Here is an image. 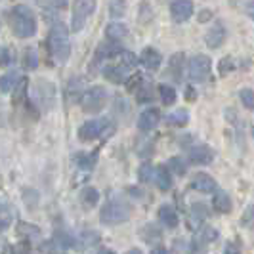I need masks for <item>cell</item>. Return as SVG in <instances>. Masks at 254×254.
I'll use <instances>...</instances> for the list:
<instances>
[{"instance_id":"33","label":"cell","mask_w":254,"mask_h":254,"mask_svg":"<svg viewBox=\"0 0 254 254\" xmlns=\"http://www.w3.org/2000/svg\"><path fill=\"white\" fill-rule=\"evenodd\" d=\"M27 86H29V80L21 76L19 84H17V86L13 88V98H12L13 105H19V103L25 102V98H27Z\"/></svg>"},{"instance_id":"12","label":"cell","mask_w":254,"mask_h":254,"mask_svg":"<svg viewBox=\"0 0 254 254\" xmlns=\"http://www.w3.org/2000/svg\"><path fill=\"white\" fill-rule=\"evenodd\" d=\"M204 40H206V46H208V48H212V50L220 48V46L224 44V40H226V27H224V23H222V21H216L214 25L208 29Z\"/></svg>"},{"instance_id":"10","label":"cell","mask_w":254,"mask_h":254,"mask_svg":"<svg viewBox=\"0 0 254 254\" xmlns=\"http://www.w3.org/2000/svg\"><path fill=\"white\" fill-rule=\"evenodd\" d=\"M170 15L176 23H184L193 15V2L191 0H174L170 4Z\"/></svg>"},{"instance_id":"17","label":"cell","mask_w":254,"mask_h":254,"mask_svg":"<svg viewBox=\"0 0 254 254\" xmlns=\"http://www.w3.org/2000/svg\"><path fill=\"white\" fill-rule=\"evenodd\" d=\"M140 62L145 65V69H149V71H157V69L161 67V64H163V56L155 50V48L147 46V48H143V52H141Z\"/></svg>"},{"instance_id":"26","label":"cell","mask_w":254,"mask_h":254,"mask_svg":"<svg viewBox=\"0 0 254 254\" xmlns=\"http://www.w3.org/2000/svg\"><path fill=\"white\" fill-rule=\"evenodd\" d=\"M19 80H21V76L17 71H10V73H6V75L2 76V80H0V88L4 94H8V92H12L17 84H19Z\"/></svg>"},{"instance_id":"16","label":"cell","mask_w":254,"mask_h":254,"mask_svg":"<svg viewBox=\"0 0 254 254\" xmlns=\"http://www.w3.org/2000/svg\"><path fill=\"white\" fill-rule=\"evenodd\" d=\"M159 222H161L163 226H166L168 229L178 228L180 220H178L176 208H174L172 204H161V208H159Z\"/></svg>"},{"instance_id":"46","label":"cell","mask_w":254,"mask_h":254,"mask_svg":"<svg viewBox=\"0 0 254 254\" xmlns=\"http://www.w3.org/2000/svg\"><path fill=\"white\" fill-rule=\"evenodd\" d=\"M245 12H247V15L254 21V0H249V2L245 4Z\"/></svg>"},{"instance_id":"1","label":"cell","mask_w":254,"mask_h":254,"mask_svg":"<svg viewBox=\"0 0 254 254\" xmlns=\"http://www.w3.org/2000/svg\"><path fill=\"white\" fill-rule=\"evenodd\" d=\"M8 21H10L12 33L17 38H31L37 33V17L33 10L25 4L13 6L8 13Z\"/></svg>"},{"instance_id":"38","label":"cell","mask_w":254,"mask_h":254,"mask_svg":"<svg viewBox=\"0 0 254 254\" xmlns=\"http://www.w3.org/2000/svg\"><path fill=\"white\" fill-rule=\"evenodd\" d=\"M127 12V2L125 0H111V4H109V13L113 15V17H121V15H125Z\"/></svg>"},{"instance_id":"45","label":"cell","mask_w":254,"mask_h":254,"mask_svg":"<svg viewBox=\"0 0 254 254\" xmlns=\"http://www.w3.org/2000/svg\"><path fill=\"white\" fill-rule=\"evenodd\" d=\"M13 60H15V58H13L12 50L4 46V48H2V65H10V64H13Z\"/></svg>"},{"instance_id":"3","label":"cell","mask_w":254,"mask_h":254,"mask_svg":"<svg viewBox=\"0 0 254 254\" xmlns=\"http://www.w3.org/2000/svg\"><path fill=\"white\" fill-rule=\"evenodd\" d=\"M100 220L105 226H117L130 220V204L125 199H111L103 204Z\"/></svg>"},{"instance_id":"37","label":"cell","mask_w":254,"mask_h":254,"mask_svg":"<svg viewBox=\"0 0 254 254\" xmlns=\"http://www.w3.org/2000/svg\"><path fill=\"white\" fill-rule=\"evenodd\" d=\"M23 65H25V69H37L38 58H37V52L33 50V48H27L23 52Z\"/></svg>"},{"instance_id":"49","label":"cell","mask_w":254,"mask_h":254,"mask_svg":"<svg viewBox=\"0 0 254 254\" xmlns=\"http://www.w3.org/2000/svg\"><path fill=\"white\" fill-rule=\"evenodd\" d=\"M188 100H193V88L190 86V90H188Z\"/></svg>"},{"instance_id":"22","label":"cell","mask_w":254,"mask_h":254,"mask_svg":"<svg viewBox=\"0 0 254 254\" xmlns=\"http://www.w3.org/2000/svg\"><path fill=\"white\" fill-rule=\"evenodd\" d=\"M170 168L168 165L166 166H159L157 168V178H155V184H157V188L161 191H168L172 188V178H170V172H168Z\"/></svg>"},{"instance_id":"41","label":"cell","mask_w":254,"mask_h":254,"mask_svg":"<svg viewBox=\"0 0 254 254\" xmlns=\"http://www.w3.org/2000/svg\"><path fill=\"white\" fill-rule=\"evenodd\" d=\"M119 58H121V62L127 65V67H130V69H134V67L138 65V58H136L132 52H125V50H123L121 54H119Z\"/></svg>"},{"instance_id":"7","label":"cell","mask_w":254,"mask_h":254,"mask_svg":"<svg viewBox=\"0 0 254 254\" xmlns=\"http://www.w3.org/2000/svg\"><path fill=\"white\" fill-rule=\"evenodd\" d=\"M210 69H212L210 58H206L204 54H197L191 58L188 73H190V78L193 82H204L210 75Z\"/></svg>"},{"instance_id":"24","label":"cell","mask_w":254,"mask_h":254,"mask_svg":"<svg viewBox=\"0 0 254 254\" xmlns=\"http://www.w3.org/2000/svg\"><path fill=\"white\" fill-rule=\"evenodd\" d=\"M128 35V29L125 23H109V25L105 27V37L109 38V40H121V38H125Z\"/></svg>"},{"instance_id":"39","label":"cell","mask_w":254,"mask_h":254,"mask_svg":"<svg viewBox=\"0 0 254 254\" xmlns=\"http://www.w3.org/2000/svg\"><path fill=\"white\" fill-rule=\"evenodd\" d=\"M239 98H241L243 105H245L249 111H253V113H254V90H251V88L241 90Z\"/></svg>"},{"instance_id":"48","label":"cell","mask_w":254,"mask_h":254,"mask_svg":"<svg viewBox=\"0 0 254 254\" xmlns=\"http://www.w3.org/2000/svg\"><path fill=\"white\" fill-rule=\"evenodd\" d=\"M208 15H210V12H208V10H204V13L201 15V21H204V19H208Z\"/></svg>"},{"instance_id":"25","label":"cell","mask_w":254,"mask_h":254,"mask_svg":"<svg viewBox=\"0 0 254 254\" xmlns=\"http://www.w3.org/2000/svg\"><path fill=\"white\" fill-rule=\"evenodd\" d=\"M17 235L27 239V241H31V239H38V237H40V229H38L35 224L19 222V224H17Z\"/></svg>"},{"instance_id":"32","label":"cell","mask_w":254,"mask_h":254,"mask_svg":"<svg viewBox=\"0 0 254 254\" xmlns=\"http://www.w3.org/2000/svg\"><path fill=\"white\" fill-rule=\"evenodd\" d=\"M80 201H82V204L86 208H92V206H96L98 201H100V193H98L96 188H86V190L82 191V195H80Z\"/></svg>"},{"instance_id":"27","label":"cell","mask_w":254,"mask_h":254,"mask_svg":"<svg viewBox=\"0 0 254 254\" xmlns=\"http://www.w3.org/2000/svg\"><path fill=\"white\" fill-rule=\"evenodd\" d=\"M168 71L174 76V80H182V71H184V54H174L168 62Z\"/></svg>"},{"instance_id":"6","label":"cell","mask_w":254,"mask_h":254,"mask_svg":"<svg viewBox=\"0 0 254 254\" xmlns=\"http://www.w3.org/2000/svg\"><path fill=\"white\" fill-rule=\"evenodd\" d=\"M96 12V0H75L73 15H71V29L78 33L86 25L88 17Z\"/></svg>"},{"instance_id":"28","label":"cell","mask_w":254,"mask_h":254,"mask_svg":"<svg viewBox=\"0 0 254 254\" xmlns=\"http://www.w3.org/2000/svg\"><path fill=\"white\" fill-rule=\"evenodd\" d=\"M166 123L172 125V127H186L190 123V113L186 109H178V111H174V113L166 117Z\"/></svg>"},{"instance_id":"31","label":"cell","mask_w":254,"mask_h":254,"mask_svg":"<svg viewBox=\"0 0 254 254\" xmlns=\"http://www.w3.org/2000/svg\"><path fill=\"white\" fill-rule=\"evenodd\" d=\"M136 100H138L140 103H151L153 102V90H151V84H149V82L141 80V84L138 86V90H136Z\"/></svg>"},{"instance_id":"23","label":"cell","mask_w":254,"mask_h":254,"mask_svg":"<svg viewBox=\"0 0 254 254\" xmlns=\"http://www.w3.org/2000/svg\"><path fill=\"white\" fill-rule=\"evenodd\" d=\"M140 235H141V239H143V241L151 245V243L161 241V237H163V231L157 228L155 224H145V226L141 228Z\"/></svg>"},{"instance_id":"47","label":"cell","mask_w":254,"mask_h":254,"mask_svg":"<svg viewBox=\"0 0 254 254\" xmlns=\"http://www.w3.org/2000/svg\"><path fill=\"white\" fill-rule=\"evenodd\" d=\"M224 251H226V253H237L239 249H237V247H233V245H226V249H224Z\"/></svg>"},{"instance_id":"19","label":"cell","mask_w":254,"mask_h":254,"mask_svg":"<svg viewBox=\"0 0 254 254\" xmlns=\"http://www.w3.org/2000/svg\"><path fill=\"white\" fill-rule=\"evenodd\" d=\"M206 214H208V210H206V204L199 203V204H193L191 206V212H190V228L195 229L199 228L201 224H203V220L206 218Z\"/></svg>"},{"instance_id":"21","label":"cell","mask_w":254,"mask_h":254,"mask_svg":"<svg viewBox=\"0 0 254 254\" xmlns=\"http://www.w3.org/2000/svg\"><path fill=\"white\" fill-rule=\"evenodd\" d=\"M82 88H84V78H82V76L71 78L69 84H67V100H69V102H75L78 98H82V96H80Z\"/></svg>"},{"instance_id":"8","label":"cell","mask_w":254,"mask_h":254,"mask_svg":"<svg viewBox=\"0 0 254 254\" xmlns=\"http://www.w3.org/2000/svg\"><path fill=\"white\" fill-rule=\"evenodd\" d=\"M56 90L52 86L50 82H46V80H38L37 82V88H35V102L37 105H40L44 111L46 109H50L52 103L56 102V94H54Z\"/></svg>"},{"instance_id":"44","label":"cell","mask_w":254,"mask_h":254,"mask_svg":"<svg viewBox=\"0 0 254 254\" xmlns=\"http://www.w3.org/2000/svg\"><path fill=\"white\" fill-rule=\"evenodd\" d=\"M98 239H100V235L96 231H84L80 241L84 243V245H94V243H98Z\"/></svg>"},{"instance_id":"14","label":"cell","mask_w":254,"mask_h":254,"mask_svg":"<svg viewBox=\"0 0 254 254\" xmlns=\"http://www.w3.org/2000/svg\"><path fill=\"white\" fill-rule=\"evenodd\" d=\"M128 71H130V67L121 64L119 65H107V67H103V76L107 78V80H111L115 84H121V82H127L128 80Z\"/></svg>"},{"instance_id":"4","label":"cell","mask_w":254,"mask_h":254,"mask_svg":"<svg viewBox=\"0 0 254 254\" xmlns=\"http://www.w3.org/2000/svg\"><path fill=\"white\" fill-rule=\"evenodd\" d=\"M115 132V127L107 121V119H92L86 121L82 127L78 128V140L80 141H92L100 136L109 138Z\"/></svg>"},{"instance_id":"43","label":"cell","mask_w":254,"mask_h":254,"mask_svg":"<svg viewBox=\"0 0 254 254\" xmlns=\"http://www.w3.org/2000/svg\"><path fill=\"white\" fill-rule=\"evenodd\" d=\"M233 60L231 58H224L222 62H220V75H228L229 71H233Z\"/></svg>"},{"instance_id":"2","label":"cell","mask_w":254,"mask_h":254,"mask_svg":"<svg viewBox=\"0 0 254 254\" xmlns=\"http://www.w3.org/2000/svg\"><path fill=\"white\" fill-rule=\"evenodd\" d=\"M48 48L54 58V62L60 65H65L69 62L71 56V42H69V29L65 23H56L50 29V37H48Z\"/></svg>"},{"instance_id":"35","label":"cell","mask_w":254,"mask_h":254,"mask_svg":"<svg viewBox=\"0 0 254 254\" xmlns=\"http://www.w3.org/2000/svg\"><path fill=\"white\" fill-rule=\"evenodd\" d=\"M166 165H168V168H170L174 174H178V176H184V174L188 172V166H186L182 157H172V159H168Z\"/></svg>"},{"instance_id":"11","label":"cell","mask_w":254,"mask_h":254,"mask_svg":"<svg viewBox=\"0 0 254 254\" xmlns=\"http://www.w3.org/2000/svg\"><path fill=\"white\" fill-rule=\"evenodd\" d=\"M159 123H161V113H159V109H155V107L145 109V111L138 117V128H140L141 132H151V130L157 128Z\"/></svg>"},{"instance_id":"29","label":"cell","mask_w":254,"mask_h":254,"mask_svg":"<svg viewBox=\"0 0 254 254\" xmlns=\"http://www.w3.org/2000/svg\"><path fill=\"white\" fill-rule=\"evenodd\" d=\"M138 178H140V182H143V184L155 182V178H157V168H155L151 163H143V165L140 166V170H138Z\"/></svg>"},{"instance_id":"40","label":"cell","mask_w":254,"mask_h":254,"mask_svg":"<svg viewBox=\"0 0 254 254\" xmlns=\"http://www.w3.org/2000/svg\"><path fill=\"white\" fill-rule=\"evenodd\" d=\"M241 224L247 226V228H253L254 226V204H249V206L245 208V212H243V216H241Z\"/></svg>"},{"instance_id":"30","label":"cell","mask_w":254,"mask_h":254,"mask_svg":"<svg viewBox=\"0 0 254 254\" xmlns=\"http://www.w3.org/2000/svg\"><path fill=\"white\" fill-rule=\"evenodd\" d=\"M13 216H15V208L12 204H2V210H0V228H2V231L8 229V226L13 222Z\"/></svg>"},{"instance_id":"34","label":"cell","mask_w":254,"mask_h":254,"mask_svg":"<svg viewBox=\"0 0 254 254\" xmlns=\"http://www.w3.org/2000/svg\"><path fill=\"white\" fill-rule=\"evenodd\" d=\"M159 96H161V100L165 105H174L176 103V90L172 88V86H168V84H161L159 86Z\"/></svg>"},{"instance_id":"15","label":"cell","mask_w":254,"mask_h":254,"mask_svg":"<svg viewBox=\"0 0 254 254\" xmlns=\"http://www.w3.org/2000/svg\"><path fill=\"white\" fill-rule=\"evenodd\" d=\"M191 188L197 191H203V193H212V191H216V180L212 178V176H208V174H204V172H199V174H195L193 180H191Z\"/></svg>"},{"instance_id":"20","label":"cell","mask_w":254,"mask_h":254,"mask_svg":"<svg viewBox=\"0 0 254 254\" xmlns=\"http://www.w3.org/2000/svg\"><path fill=\"white\" fill-rule=\"evenodd\" d=\"M212 206L220 214H229L231 212V199H229L228 193H224V191L216 193L214 199H212Z\"/></svg>"},{"instance_id":"5","label":"cell","mask_w":254,"mask_h":254,"mask_svg":"<svg viewBox=\"0 0 254 254\" xmlns=\"http://www.w3.org/2000/svg\"><path fill=\"white\" fill-rule=\"evenodd\" d=\"M107 102V92L102 86H92L80 98V107L84 113H100Z\"/></svg>"},{"instance_id":"42","label":"cell","mask_w":254,"mask_h":254,"mask_svg":"<svg viewBox=\"0 0 254 254\" xmlns=\"http://www.w3.org/2000/svg\"><path fill=\"white\" fill-rule=\"evenodd\" d=\"M141 80H143V78H141V75H138V73H136V75L130 76V78L127 80V88H128V92H136V90H138V86L141 84Z\"/></svg>"},{"instance_id":"9","label":"cell","mask_w":254,"mask_h":254,"mask_svg":"<svg viewBox=\"0 0 254 254\" xmlns=\"http://www.w3.org/2000/svg\"><path fill=\"white\" fill-rule=\"evenodd\" d=\"M220 233H218L216 228L212 226H201L197 235H195V241H193V247H190V251H204L206 245L210 243H216Z\"/></svg>"},{"instance_id":"13","label":"cell","mask_w":254,"mask_h":254,"mask_svg":"<svg viewBox=\"0 0 254 254\" xmlns=\"http://www.w3.org/2000/svg\"><path fill=\"white\" fill-rule=\"evenodd\" d=\"M212 159H214V153H212V149L208 145H204V143L193 145L190 149V161L193 165H210Z\"/></svg>"},{"instance_id":"18","label":"cell","mask_w":254,"mask_h":254,"mask_svg":"<svg viewBox=\"0 0 254 254\" xmlns=\"http://www.w3.org/2000/svg\"><path fill=\"white\" fill-rule=\"evenodd\" d=\"M121 48L113 42H103L102 46L96 50V56H94V65L102 64L103 60H113V58H117L119 54H121Z\"/></svg>"},{"instance_id":"36","label":"cell","mask_w":254,"mask_h":254,"mask_svg":"<svg viewBox=\"0 0 254 254\" xmlns=\"http://www.w3.org/2000/svg\"><path fill=\"white\" fill-rule=\"evenodd\" d=\"M76 163L80 168H84V170H92L94 165H96V153L90 157V155H84V153H78L76 155Z\"/></svg>"}]
</instances>
